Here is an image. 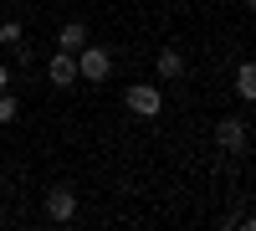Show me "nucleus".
<instances>
[{"instance_id":"7","label":"nucleus","mask_w":256,"mask_h":231,"mask_svg":"<svg viewBox=\"0 0 256 231\" xmlns=\"http://www.w3.org/2000/svg\"><path fill=\"white\" fill-rule=\"evenodd\" d=\"M88 26H82V21H67V26H62L56 31V52H82V47H88Z\"/></svg>"},{"instance_id":"11","label":"nucleus","mask_w":256,"mask_h":231,"mask_svg":"<svg viewBox=\"0 0 256 231\" xmlns=\"http://www.w3.org/2000/svg\"><path fill=\"white\" fill-rule=\"evenodd\" d=\"M10 88V67H6V62H0V93H6Z\"/></svg>"},{"instance_id":"4","label":"nucleus","mask_w":256,"mask_h":231,"mask_svg":"<svg viewBox=\"0 0 256 231\" xmlns=\"http://www.w3.org/2000/svg\"><path fill=\"white\" fill-rule=\"evenodd\" d=\"M72 216H77V195L67 190V185H52V190H46V221L67 226Z\"/></svg>"},{"instance_id":"2","label":"nucleus","mask_w":256,"mask_h":231,"mask_svg":"<svg viewBox=\"0 0 256 231\" xmlns=\"http://www.w3.org/2000/svg\"><path fill=\"white\" fill-rule=\"evenodd\" d=\"M77 57V82H108L113 77V57H108V47H82V52H72Z\"/></svg>"},{"instance_id":"1","label":"nucleus","mask_w":256,"mask_h":231,"mask_svg":"<svg viewBox=\"0 0 256 231\" xmlns=\"http://www.w3.org/2000/svg\"><path fill=\"white\" fill-rule=\"evenodd\" d=\"M123 108L134 113V118H159L164 113V93H159V82H134V88H123Z\"/></svg>"},{"instance_id":"8","label":"nucleus","mask_w":256,"mask_h":231,"mask_svg":"<svg viewBox=\"0 0 256 231\" xmlns=\"http://www.w3.org/2000/svg\"><path fill=\"white\" fill-rule=\"evenodd\" d=\"M236 93H241V103L256 98V62H241L236 67Z\"/></svg>"},{"instance_id":"6","label":"nucleus","mask_w":256,"mask_h":231,"mask_svg":"<svg viewBox=\"0 0 256 231\" xmlns=\"http://www.w3.org/2000/svg\"><path fill=\"white\" fill-rule=\"evenodd\" d=\"M154 72H159L164 82H174V77H184V52H180V47H164V52L154 57Z\"/></svg>"},{"instance_id":"9","label":"nucleus","mask_w":256,"mask_h":231,"mask_svg":"<svg viewBox=\"0 0 256 231\" xmlns=\"http://www.w3.org/2000/svg\"><path fill=\"white\" fill-rule=\"evenodd\" d=\"M16 118H20V103H16L10 88H6V93H0V129H6V123H16Z\"/></svg>"},{"instance_id":"10","label":"nucleus","mask_w":256,"mask_h":231,"mask_svg":"<svg viewBox=\"0 0 256 231\" xmlns=\"http://www.w3.org/2000/svg\"><path fill=\"white\" fill-rule=\"evenodd\" d=\"M0 47H20V21H0Z\"/></svg>"},{"instance_id":"5","label":"nucleus","mask_w":256,"mask_h":231,"mask_svg":"<svg viewBox=\"0 0 256 231\" xmlns=\"http://www.w3.org/2000/svg\"><path fill=\"white\" fill-rule=\"evenodd\" d=\"M46 82H52V88H72V82H77V57L72 52H56L46 62Z\"/></svg>"},{"instance_id":"12","label":"nucleus","mask_w":256,"mask_h":231,"mask_svg":"<svg viewBox=\"0 0 256 231\" xmlns=\"http://www.w3.org/2000/svg\"><path fill=\"white\" fill-rule=\"evenodd\" d=\"M0 226H6V211H0Z\"/></svg>"},{"instance_id":"3","label":"nucleus","mask_w":256,"mask_h":231,"mask_svg":"<svg viewBox=\"0 0 256 231\" xmlns=\"http://www.w3.org/2000/svg\"><path fill=\"white\" fill-rule=\"evenodd\" d=\"M216 144H220L226 154H246V144H251L246 118H236V113H230V118H220V123H216Z\"/></svg>"}]
</instances>
